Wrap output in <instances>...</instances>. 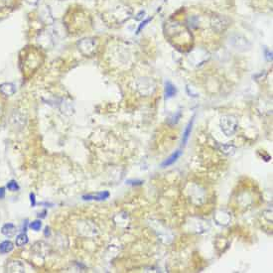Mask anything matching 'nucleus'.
Listing matches in <instances>:
<instances>
[{
	"mask_svg": "<svg viewBox=\"0 0 273 273\" xmlns=\"http://www.w3.org/2000/svg\"><path fill=\"white\" fill-rule=\"evenodd\" d=\"M17 228L13 224H5L1 228V233L6 237H12L16 235Z\"/></svg>",
	"mask_w": 273,
	"mask_h": 273,
	"instance_id": "nucleus-1",
	"label": "nucleus"
},
{
	"mask_svg": "<svg viewBox=\"0 0 273 273\" xmlns=\"http://www.w3.org/2000/svg\"><path fill=\"white\" fill-rule=\"evenodd\" d=\"M176 93V89L170 82L166 84V97H172Z\"/></svg>",
	"mask_w": 273,
	"mask_h": 273,
	"instance_id": "nucleus-8",
	"label": "nucleus"
},
{
	"mask_svg": "<svg viewBox=\"0 0 273 273\" xmlns=\"http://www.w3.org/2000/svg\"><path fill=\"white\" fill-rule=\"evenodd\" d=\"M109 197V193L107 191H104L96 194V195H86L82 196V199L86 201H90V200H94V201H104L106 200Z\"/></svg>",
	"mask_w": 273,
	"mask_h": 273,
	"instance_id": "nucleus-2",
	"label": "nucleus"
},
{
	"mask_svg": "<svg viewBox=\"0 0 273 273\" xmlns=\"http://www.w3.org/2000/svg\"><path fill=\"white\" fill-rule=\"evenodd\" d=\"M0 90H1L3 93L7 94V96H10V94H13L15 93L14 86L11 84H4V85L0 86Z\"/></svg>",
	"mask_w": 273,
	"mask_h": 273,
	"instance_id": "nucleus-7",
	"label": "nucleus"
},
{
	"mask_svg": "<svg viewBox=\"0 0 273 273\" xmlns=\"http://www.w3.org/2000/svg\"><path fill=\"white\" fill-rule=\"evenodd\" d=\"M4 197H5V189L1 187L0 188V200H2Z\"/></svg>",
	"mask_w": 273,
	"mask_h": 273,
	"instance_id": "nucleus-12",
	"label": "nucleus"
},
{
	"mask_svg": "<svg viewBox=\"0 0 273 273\" xmlns=\"http://www.w3.org/2000/svg\"><path fill=\"white\" fill-rule=\"evenodd\" d=\"M41 227H42V223H41V220H34V221H32V223L30 224V228H32L33 231H40Z\"/></svg>",
	"mask_w": 273,
	"mask_h": 273,
	"instance_id": "nucleus-10",
	"label": "nucleus"
},
{
	"mask_svg": "<svg viewBox=\"0 0 273 273\" xmlns=\"http://www.w3.org/2000/svg\"><path fill=\"white\" fill-rule=\"evenodd\" d=\"M29 241V238L28 236H27L26 233H20V235H18L16 236V240H15V243H16L17 246L21 247V246H24L25 244L28 243Z\"/></svg>",
	"mask_w": 273,
	"mask_h": 273,
	"instance_id": "nucleus-6",
	"label": "nucleus"
},
{
	"mask_svg": "<svg viewBox=\"0 0 273 273\" xmlns=\"http://www.w3.org/2000/svg\"><path fill=\"white\" fill-rule=\"evenodd\" d=\"M7 188H8V190H10L11 192H16V191H18L19 189H20L19 185L17 184V182L15 180L9 181L8 183H7Z\"/></svg>",
	"mask_w": 273,
	"mask_h": 273,
	"instance_id": "nucleus-9",
	"label": "nucleus"
},
{
	"mask_svg": "<svg viewBox=\"0 0 273 273\" xmlns=\"http://www.w3.org/2000/svg\"><path fill=\"white\" fill-rule=\"evenodd\" d=\"M193 119L189 122V124L187 125V127H186L185 131L183 133V138H182V145L185 146L186 144H187V142L189 140V137L190 135H191V132H192V127H193Z\"/></svg>",
	"mask_w": 273,
	"mask_h": 273,
	"instance_id": "nucleus-5",
	"label": "nucleus"
},
{
	"mask_svg": "<svg viewBox=\"0 0 273 273\" xmlns=\"http://www.w3.org/2000/svg\"><path fill=\"white\" fill-rule=\"evenodd\" d=\"M30 202H31V206H32V207H35V206H36V199H35V194H33V193L30 194Z\"/></svg>",
	"mask_w": 273,
	"mask_h": 273,
	"instance_id": "nucleus-11",
	"label": "nucleus"
},
{
	"mask_svg": "<svg viewBox=\"0 0 273 273\" xmlns=\"http://www.w3.org/2000/svg\"><path fill=\"white\" fill-rule=\"evenodd\" d=\"M13 248H14V245L10 240L2 241V242L0 243V253H3V254L12 251Z\"/></svg>",
	"mask_w": 273,
	"mask_h": 273,
	"instance_id": "nucleus-4",
	"label": "nucleus"
},
{
	"mask_svg": "<svg viewBox=\"0 0 273 273\" xmlns=\"http://www.w3.org/2000/svg\"><path fill=\"white\" fill-rule=\"evenodd\" d=\"M181 154H182V151L181 150H177V151H175L173 154L170 157H168L167 159H166L163 163H162V167L163 168H165V167H168V166H171V165H173L174 163H175V162L179 159V157L181 156Z\"/></svg>",
	"mask_w": 273,
	"mask_h": 273,
	"instance_id": "nucleus-3",
	"label": "nucleus"
}]
</instances>
